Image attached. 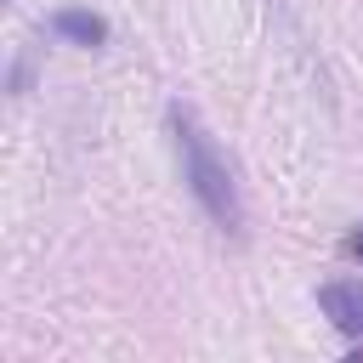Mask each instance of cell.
<instances>
[{"mask_svg":"<svg viewBox=\"0 0 363 363\" xmlns=\"http://www.w3.org/2000/svg\"><path fill=\"white\" fill-rule=\"evenodd\" d=\"M170 142H176V159H182V182L193 187V199L204 204V216L221 227V233H244V199H238V182L221 159V147L210 142V130L199 125L193 108L170 102Z\"/></svg>","mask_w":363,"mask_h":363,"instance_id":"cell-1","label":"cell"},{"mask_svg":"<svg viewBox=\"0 0 363 363\" xmlns=\"http://www.w3.org/2000/svg\"><path fill=\"white\" fill-rule=\"evenodd\" d=\"M318 306L323 318L340 329V335H357L363 340V278H335L318 289Z\"/></svg>","mask_w":363,"mask_h":363,"instance_id":"cell-2","label":"cell"},{"mask_svg":"<svg viewBox=\"0 0 363 363\" xmlns=\"http://www.w3.org/2000/svg\"><path fill=\"white\" fill-rule=\"evenodd\" d=\"M51 28L62 34V40H74V45H102L108 40V23L96 17V11H85V6H62V11H51Z\"/></svg>","mask_w":363,"mask_h":363,"instance_id":"cell-3","label":"cell"},{"mask_svg":"<svg viewBox=\"0 0 363 363\" xmlns=\"http://www.w3.org/2000/svg\"><path fill=\"white\" fill-rule=\"evenodd\" d=\"M346 255H352V261H363V227H357V233L346 238Z\"/></svg>","mask_w":363,"mask_h":363,"instance_id":"cell-4","label":"cell"}]
</instances>
